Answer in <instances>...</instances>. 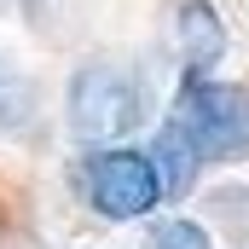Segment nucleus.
Returning a JSON list of instances; mask_svg holds the SVG:
<instances>
[{
    "mask_svg": "<svg viewBox=\"0 0 249 249\" xmlns=\"http://www.w3.org/2000/svg\"><path fill=\"white\" fill-rule=\"evenodd\" d=\"M151 110H157L151 75L133 58H116V53L81 58L70 87H64V122L81 145H127L151 122Z\"/></svg>",
    "mask_w": 249,
    "mask_h": 249,
    "instance_id": "f257e3e1",
    "label": "nucleus"
},
{
    "mask_svg": "<svg viewBox=\"0 0 249 249\" xmlns=\"http://www.w3.org/2000/svg\"><path fill=\"white\" fill-rule=\"evenodd\" d=\"M168 116L186 127L197 157L209 168H238L249 162V87L226 75H180Z\"/></svg>",
    "mask_w": 249,
    "mask_h": 249,
    "instance_id": "f03ea898",
    "label": "nucleus"
},
{
    "mask_svg": "<svg viewBox=\"0 0 249 249\" xmlns=\"http://www.w3.org/2000/svg\"><path fill=\"white\" fill-rule=\"evenodd\" d=\"M75 191L81 203L110 220V226H127V220H145L162 209V186H157V168L139 145H87V157L75 162Z\"/></svg>",
    "mask_w": 249,
    "mask_h": 249,
    "instance_id": "7ed1b4c3",
    "label": "nucleus"
},
{
    "mask_svg": "<svg viewBox=\"0 0 249 249\" xmlns=\"http://www.w3.org/2000/svg\"><path fill=\"white\" fill-rule=\"evenodd\" d=\"M162 41H168V58L180 64V75H214L232 53V23L214 0H168Z\"/></svg>",
    "mask_w": 249,
    "mask_h": 249,
    "instance_id": "20e7f679",
    "label": "nucleus"
},
{
    "mask_svg": "<svg viewBox=\"0 0 249 249\" xmlns=\"http://www.w3.org/2000/svg\"><path fill=\"white\" fill-rule=\"evenodd\" d=\"M145 157H151V168H157V186H162V203H186L191 191L203 186V157H197V145L186 139V127L174 122V116H162L157 133H151V145H145Z\"/></svg>",
    "mask_w": 249,
    "mask_h": 249,
    "instance_id": "39448f33",
    "label": "nucleus"
},
{
    "mask_svg": "<svg viewBox=\"0 0 249 249\" xmlns=\"http://www.w3.org/2000/svg\"><path fill=\"white\" fill-rule=\"evenodd\" d=\"M41 110V93H35V75L18 58L0 53V133H23Z\"/></svg>",
    "mask_w": 249,
    "mask_h": 249,
    "instance_id": "423d86ee",
    "label": "nucleus"
},
{
    "mask_svg": "<svg viewBox=\"0 0 249 249\" xmlns=\"http://www.w3.org/2000/svg\"><path fill=\"white\" fill-rule=\"evenodd\" d=\"M145 249H220V244H214V232H209L197 214H162V220L151 226Z\"/></svg>",
    "mask_w": 249,
    "mask_h": 249,
    "instance_id": "0eeeda50",
    "label": "nucleus"
},
{
    "mask_svg": "<svg viewBox=\"0 0 249 249\" xmlns=\"http://www.w3.org/2000/svg\"><path fill=\"white\" fill-rule=\"evenodd\" d=\"M209 214H214V226L226 232V238H249V186H214L209 191V203H203Z\"/></svg>",
    "mask_w": 249,
    "mask_h": 249,
    "instance_id": "6e6552de",
    "label": "nucleus"
}]
</instances>
